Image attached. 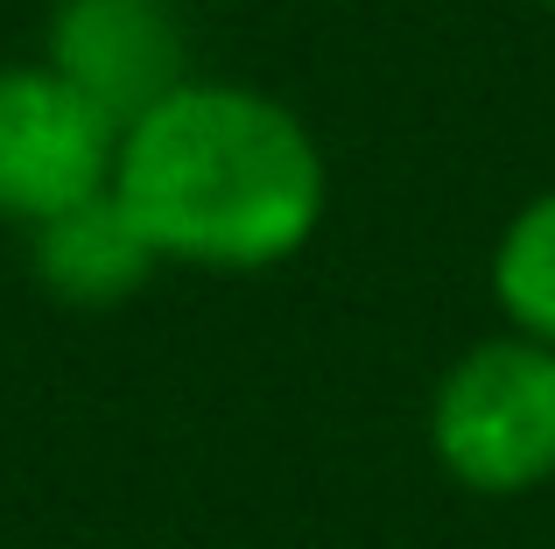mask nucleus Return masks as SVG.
I'll list each match as a JSON object with an SVG mask.
<instances>
[{
  "mask_svg": "<svg viewBox=\"0 0 555 549\" xmlns=\"http://www.w3.org/2000/svg\"><path fill=\"white\" fill-rule=\"evenodd\" d=\"M492 296H500V310H506L514 331L555 345V191L528 197V205L514 212V226L500 233Z\"/></svg>",
  "mask_w": 555,
  "mask_h": 549,
  "instance_id": "nucleus-6",
  "label": "nucleus"
},
{
  "mask_svg": "<svg viewBox=\"0 0 555 549\" xmlns=\"http://www.w3.org/2000/svg\"><path fill=\"white\" fill-rule=\"evenodd\" d=\"M324 149L254 85L190 78L120 135L113 197L163 261L254 274L310 247L324 219Z\"/></svg>",
  "mask_w": 555,
  "mask_h": 549,
  "instance_id": "nucleus-1",
  "label": "nucleus"
},
{
  "mask_svg": "<svg viewBox=\"0 0 555 549\" xmlns=\"http://www.w3.org/2000/svg\"><path fill=\"white\" fill-rule=\"evenodd\" d=\"M429 444L457 486L514 500L555 480V345L506 331L450 359L429 401Z\"/></svg>",
  "mask_w": 555,
  "mask_h": 549,
  "instance_id": "nucleus-2",
  "label": "nucleus"
},
{
  "mask_svg": "<svg viewBox=\"0 0 555 549\" xmlns=\"http://www.w3.org/2000/svg\"><path fill=\"white\" fill-rule=\"evenodd\" d=\"M42 50V64L64 71L120 135L190 85V28L177 0H56Z\"/></svg>",
  "mask_w": 555,
  "mask_h": 549,
  "instance_id": "nucleus-4",
  "label": "nucleus"
},
{
  "mask_svg": "<svg viewBox=\"0 0 555 549\" xmlns=\"http://www.w3.org/2000/svg\"><path fill=\"white\" fill-rule=\"evenodd\" d=\"M120 127L50 64H0V219L28 226L113 191Z\"/></svg>",
  "mask_w": 555,
  "mask_h": 549,
  "instance_id": "nucleus-3",
  "label": "nucleus"
},
{
  "mask_svg": "<svg viewBox=\"0 0 555 549\" xmlns=\"http://www.w3.org/2000/svg\"><path fill=\"white\" fill-rule=\"evenodd\" d=\"M28 240H36L42 289H50L56 303H78V310H113V303H127L163 268V254L149 247V233L127 219V205L113 191L42 219Z\"/></svg>",
  "mask_w": 555,
  "mask_h": 549,
  "instance_id": "nucleus-5",
  "label": "nucleus"
},
{
  "mask_svg": "<svg viewBox=\"0 0 555 549\" xmlns=\"http://www.w3.org/2000/svg\"><path fill=\"white\" fill-rule=\"evenodd\" d=\"M542 8H555V0H542Z\"/></svg>",
  "mask_w": 555,
  "mask_h": 549,
  "instance_id": "nucleus-7",
  "label": "nucleus"
}]
</instances>
